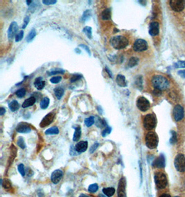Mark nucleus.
<instances>
[{
	"label": "nucleus",
	"mask_w": 185,
	"mask_h": 197,
	"mask_svg": "<svg viewBox=\"0 0 185 197\" xmlns=\"http://www.w3.org/2000/svg\"><path fill=\"white\" fill-rule=\"evenodd\" d=\"M64 73V70H55L54 71H51L49 73V75H57V74H63Z\"/></svg>",
	"instance_id": "8fccbe9b"
},
{
	"label": "nucleus",
	"mask_w": 185,
	"mask_h": 197,
	"mask_svg": "<svg viewBox=\"0 0 185 197\" xmlns=\"http://www.w3.org/2000/svg\"><path fill=\"white\" fill-rule=\"evenodd\" d=\"M160 32V24L157 22H152L150 24L149 27V34L151 36H156L159 34Z\"/></svg>",
	"instance_id": "dca6fc26"
},
{
	"label": "nucleus",
	"mask_w": 185,
	"mask_h": 197,
	"mask_svg": "<svg viewBox=\"0 0 185 197\" xmlns=\"http://www.w3.org/2000/svg\"><path fill=\"white\" fill-rule=\"evenodd\" d=\"M160 197H171V196L169 195H166V194H164V195H161Z\"/></svg>",
	"instance_id": "4d7b16f0"
},
{
	"label": "nucleus",
	"mask_w": 185,
	"mask_h": 197,
	"mask_svg": "<svg viewBox=\"0 0 185 197\" xmlns=\"http://www.w3.org/2000/svg\"><path fill=\"white\" fill-rule=\"evenodd\" d=\"M18 25H17L15 22H13L10 24V27L8 29V39L12 40L13 37H15L16 33L17 31H18Z\"/></svg>",
	"instance_id": "ddd939ff"
},
{
	"label": "nucleus",
	"mask_w": 185,
	"mask_h": 197,
	"mask_svg": "<svg viewBox=\"0 0 185 197\" xmlns=\"http://www.w3.org/2000/svg\"><path fill=\"white\" fill-rule=\"evenodd\" d=\"M152 166H153L155 167H157V168L164 167V166H165V159H164V156L160 155L159 157L155 159V161L153 162Z\"/></svg>",
	"instance_id": "a211bd4d"
},
{
	"label": "nucleus",
	"mask_w": 185,
	"mask_h": 197,
	"mask_svg": "<svg viewBox=\"0 0 185 197\" xmlns=\"http://www.w3.org/2000/svg\"><path fill=\"white\" fill-rule=\"evenodd\" d=\"M143 124L146 129H153L157 124V118L155 115L154 114H148L146 115L143 118Z\"/></svg>",
	"instance_id": "7ed1b4c3"
},
{
	"label": "nucleus",
	"mask_w": 185,
	"mask_h": 197,
	"mask_svg": "<svg viewBox=\"0 0 185 197\" xmlns=\"http://www.w3.org/2000/svg\"><path fill=\"white\" fill-rule=\"evenodd\" d=\"M75 51H76V52H77V53H78H78H81V51H80V50H79V49H78V48H76V49H75Z\"/></svg>",
	"instance_id": "052dcab7"
},
{
	"label": "nucleus",
	"mask_w": 185,
	"mask_h": 197,
	"mask_svg": "<svg viewBox=\"0 0 185 197\" xmlns=\"http://www.w3.org/2000/svg\"><path fill=\"white\" fill-rule=\"evenodd\" d=\"M142 76H138L135 81V84L137 87H141V89L142 88Z\"/></svg>",
	"instance_id": "37998d69"
},
{
	"label": "nucleus",
	"mask_w": 185,
	"mask_h": 197,
	"mask_svg": "<svg viewBox=\"0 0 185 197\" xmlns=\"http://www.w3.org/2000/svg\"><path fill=\"white\" fill-rule=\"evenodd\" d=\"M54 91L55 97H56L58 100L61 99V98L63 97V95H64V89L61 87H56L54 89Z\"/></svg>",
	"instance_id": "bb28decb"
},
{
	"label": "nucleus",
	"mask_w": 185,
	"mask_h": 197,
	"mask_svg": "<svg viewBox=\"0 0 185 197\" xmlns=\"http://www.w3.org/2000/svg\"><path fill=\"white\" fill-rule=\"evenodd\" d=\"M19 107H20L19 103L17 100L11 101V102L8 104V107H9L11 111L13 112H15L17 110H18Z\"/></svg>",
	"instance_id": "5701e85b"
},
{
	"label": "nucleus",
	"mask_w": 185,
	"mask_h": 197,
	"mask_svg": "<svg viewBox=\"0 0 185 197\" xmlns=\"http://www.w3.org/2000/svg\"><path fill=\"white\" fill-rule=\"evenodd\" d=\"M36 29H34V28H33L31 31L30 33H29V35L27 36V37H26V42H31L32 40H33L34 39V37H36Z\"/></svg>",
	"instance_id": "c756f323"
},
{
	"label": "nucleus",
	"mask_w": 185,
	"mask_h": 197,
	"mask_svg": "<svg viewBox=\"0 0 185 197\" xmlns=\"http://www.w3.org/2000/svg\"><path fill=\"white\" fill-rule=\"evenodd\" d=\"M105 71H106L108 72V74H109L110 78H112V73L110 72L109 69H108V67H105Z\"/></svg>",
	"instance_id": "6e6d98bb"
},
{
	"label": "nucleus",
	"mask_w": 185,
	"mask_h": 197,
	"mask_svg": "<svg viewBox=\"0 0 185 197\" xmlns=\"http://www.w3.org/2000/svg\"><path fill=\"white\" fill-rule=\"evenodd\" d=\"M32 2H33L32 1H26V4H27V5L29 6V5H30V4H31Z\"/></svg>",
	"instance_id": "bf43d9fd"
},
{
	"label": "nucleus",
	"mask_w": 185,
	"mask_h": 197,
	"mask_svg": "<svg viewBox=\"0 0 185 197\" xmlns=\"http://www.w3.org/2000/svg\"><path fill=\"white\" fill-rule=\"evenodd\" d=\"M146 145L149 149L156 148L158 145L157 135L153 132H149L146 136Z\"/></svg>",
	"instance_id": "20e7f679"
},
{
	"label": "nucleus",
	"mask_w": 185,
	"mask_h": 197,
	"mask_svg": "<svg viewBox=\"0 0 185 197\" xmlns=\"http://www.w3.org/2000/svg\"><path fill=\"white\" fill-rule=\"evenodd\" d=\"M98 189H99L98 185L96 183H95V184H92L90 185L89 187H88V191L91 193H95L98 190Z\"/></svg>",
	"instance_id": "f704fd0d"
},
{
	"label": "nucleus",
	"mask_w": 185,
	"mask_h": 197,
	"mask_svg": "<svg viewBox=\"0 0 185 197\" xmlns=\"http://www.w3.org/2000/svg\"><path fill=\"white\" fill-rule=\"evenodd\" d=\"M95 117L90 116L85 120V124H86V125L87 127H91L94 123H95Z\"/></svg>",
	"instance_id": "2f4dec72"
},
{
	"label": "nucleus",
	"mask_w": 185,
	"mask_h": 197,
	"mask_svg": "<svg viewBox=\"0 0 185 197\" xmlns=\"http://www.w3.org/2000/svg\"><path fill=\"white\" fill-rule=\"evenodd\" d=\"M81 136V128L80 126H78L75 129V132L73 137V140L74 142H77L79 140Z\"/></svg>",
	"instance_id": "b1692460"
},
{
	"label": "nucleus",
	"mask_w": 185,
	"mask_h": 197,
	"mask_svg": "<svg viewBox=\"0 0 185 197\" xmlns=\"http://www.w3.org/2000/svg\"><path fill=\"white\" fill-rule=\"evenodd\" d=\"M17 145L22 149H24L26 147V144L24 143V140L22 137H20L18 138V140H17Z\"/></svg>",
	"instance_id": "58836bf2"
},
{
	"label": "nucleus",
	"mask_w": 185,
	"mask_h": 197,
	"mask_svg": "<svg viewBox=\"0 0 185 197\" xmlns=\"http://www.w3.org/2000/svg\"><path fill=\"white\" fill-rule=\"evenodd\" d=\"M103 192H104V195L105 196H107L108 197H111L114 195V192H115V189H114V188H113V187L104 188Z\"/></svg>",
	"instance_id": "a878e982"
},
{
	"label": "nucleus",
	"mask_w": 185,
	"mask_h": 197,
	"mask_svg": "<svg viewBox=\"0 0 185 197\" xmlns=\"http://www.w3.org/2000/svg\"><path fill=\"white\" fill-rule=\"evenodd\" d=\"M101 19L103 20H108L111 19V9L110 8H106L103 10L101 13Z\"/></svg>",
	"instance_id": "4be33fe9"
},
{
	"label": "nucleus",
	"mask_w": 185,
	"mask_h": 197,
	"mask_svg": "<svg viewBox=\"0 0 185 197\" xmlns=\"http://www.w3.org/2000/svg\"><path fill=\"white\" fill-rule=\"evenodd\" d=\"M88 143L87 141H81L76 145L75 149L78 153H82L86 152L87 149Z\"/></svg>",
	"instance_id": "f3484780"
},
{
	"label": "nucleus",
	"mask_w": 185,
	"mask_h": 197,
	"mask_svg": "<svg viewBox=\"0 0 185 197\" xmlns=\"http://www.w3.org/2000/svg\"><path fill=\"white\" fill-rule=\"evenodd\" d=\"M36 102V99L34 96H31L30 98H29L28 99H26L24 103L22 104V107L23 108H26V107L33 106L35 103Z\"/></svg>",
	"instance_id": "412c9836"
},
{
	"label": "nucleus",
	"mask_w": 185,
	"mask_h": 197,
	"mask_svg": "<svg viewBox=\"0 0 185 197\" xmlns=\"http://www.w3.org/2000/svg\"><path fill=\"white\" fill-rule=\"evenodd\" d=\"M29 19H30V18H29V16L25 17V18L24 19V24H23L22 27V28H25L26 27V26L28 25L29 22Z\"/></svg>",
	"instance_id": "3c124183"
},
{
	"label": "nucleus",
	"mask_w": 185,
	"mask_h": 197,
	"mask_svg": "<svg viewBox=\"0 0 185 197\" xmlns=\"http://www.w3.org/2000/svg\"><path fill=\"white\" fill-rule=\"evenodd\" d=\"M62 80L61 76H54L50 79V82L53 84H58Z\"/></svg>",
	"instance_id": "a19ab883"
},
{
	"label": "nucleus",
	"mask_w": 185,
	"mask_h": 197,
	"mask_svg": "<svg viewBox=\"0 0 185 197\" xmlns=\"http://www.w3.org/2000/svg\"><path fill=\"white\" fill-rule=\"evenodd\" d=\"M34 85L35 86H36V88L38 89V90H42L45 86V81L43 80L42 78L38 77L36 80H35Z\"/></svg>",
	"instance_id": "6ab92c4d"
},
{
	"label": "nucleus",
	"mask_w": 185,
	"mask_h": 197,
	"mask_svg": "<svg viewBox=\"0 0 185 197\" xmlns=\"http://www.w3.org/2000/svg\"><path fill=\"white\" fill-rule=\"evenodd\" d=\"M151 83L155 89H158L160 91L165 90L169 86L168 79L161 75H155L152 77Z\"/></svg>",
	"instance_id": "f257e3e1"
},
{
	"label": "nucleus",
	"mask_w": 185,
	"mask_h": 197,
	"mask_svg": "<svg viewBox=\"0 0 185 197\" xmlns=\"http://www.w3.org/2000/svg\"><path fill=\"white\" fill-rule=\"evenodd\" d=\"M56 2V0H50V1H48V0H43L42 1L43 4L45 5H53L55 4Z\"/></svg>",
	"instance_id": "49530a36"
},
{
	"label": "nucleus",
	"mask_w": 185,
	"mask_h": 197,
	"mask_svg": "<svg viewBox=\"0 0 185 197\" xmlns=\"http://www.w3.org/2000/svg\"><path fill=\"white\" fill-rule=\"evenodd\" d=\"M49 98L47 97H45L43 98L42 100L40 101V107L42 108V109H45L48 107L49 106Z\"/></svg>",
	"instance_id": "c85d7f7f"
},
{
	"label": "nucleus",
	"mask_w": 185,
	"mask_h": 197,
	"mask_svg": "<svg viewBox=\"0 0 185 197\" xmlns=\"http://www.w3.org/2000/svg\"><path fill=\"white\" fill-rule=\"evenodd\" d=\"M148 48V44L146 41L142 39H138L134 43L133 49L137 52L144 51Z\"/></svg>",
	"instance_id": "6e6552de"
},
{
	"label": "nucleus",
	"mask_w": 185,
	"mask_h": 197,
	"mask_svg": "<svg viewBox=\"0 0 185 197\" xmlns=\"http://www.w3.org/2000/svg\"><path fill=\"white\" fill-rule=\"evenodd\" d=\"M99 146V144L98 143H95V144L93 145L90 147V152L91 153H92L94 152L95 151V150L97 149V147Z\"/></svg>",
	"instance_id": "de8ad7c7"
},
{
	"label": "nucleus",
	"mask_w": 185,
	"mask_h": 197,
	"mask_svg": "<svg viewBox=\"0 0 185 197\" xmlns=\"http://www.w3.org/2000/svg\"><path fill=\"white\" fill-rule=\"evenodd\" d=\"M173 117L176 121H180L184 118V109L180 105H176L173 109Z\"/></svg>",
	"instance_id": "9d476101"
},
{
	"label": "nucleus",
	"mask_w": 185,
	"mask_h": 197,
	"mask_svg": "<svg viewBox=\"0 0 185 197\" xmlns=\"http://www.w3.org/2000/svg\"><path fill=\"white\" fill-rule=\"evenodd\" d=\"M111 131H112L111 127L107 126L106 128H105V129L104 130V131H103V132H102V136H104V137H105L107 135L110 134Z\"/></svg>",
	"instance_id": "c03bdc74"
},
{
	"label": "nucleus",
	"mask_w": 185,
	"mask_h": 197,
	"mask_svg": "<svg viewBox=\"0 0 185 197\" xmlns=\"http://www.w3.org/2000/svg\"><path fill=\"white\" fill-rule=\"evenodd\" d=\"M6 113V109L4 108V107H1L0 108V115H3Z\"/></svg>",
	"instance_id": "5fc2aeb1"
},
{
	"label": "nucleus",
	"mask_w": 185,
	"mask_h": 197,
	"mask_svg": "<svg viewBox=\"0 0 185 197\" xmlns=\"http://www.w3.org/2000/svg\"><path fill=\"white\" fill-rule=\"evenodd\" d=\"M80 46H81V47H83L85 49V50H86L88 54H89L90 56L91 52H90V50L89 49V48H88V46H87L86 45H84V44H80Z\"/></svg>",
	"instance_id": "603ef678"
},
{
	"label": "nucleus",
	"mask_w": 185,
	"mask_h": 197,
	"mask_svg": "<svg viewBox=\"0 0 185 197\" xmlns=\"http://www.w3.org/2000/svg\"><path fill=\"white\" fill-rule=\"evenodd\" d=\"M138 63H139V59L135 57H132L128 60V67L133 68V67H134V66H137L138 65Z\"/></svg>",
	"instance_id": "393cba45"
},
{
	"label": "nucleus",
	"mask_w": 185,
	"mask_h": 197,
	"mask_svg": "<svg viewBox=\"0 0 185 197\" xmlns=\"http://www.w3.org/2000/svg\"><path fill=\"white\" fill-rule=\"evenodd\" d=\"M63 171L60 170H55L54 172L51 174V180L52 181L53 183L57 184L60 182L61 180V178H63Z\"/></svg>",
	"instance_id": "2eb2a0df"
},
{
	"label": "nucleus",
	"mask_w": 185,
	"mask_h": 197,
	"mask_svg": "<svg viewBox=\"0 0 185 197\" xmlns=\"http://www.w3.org/2000/svg\"><path fill=\"white\" fill-rule=\"evenodd\" d=\"M137 107L140 111L145 112L150 109L151 104H150V102L146 98L140 96L137 100Z\"/></svg>",
	"instance_id": "0eeeda50"
},
{
	"label": "nucleus",
	"mask_w": 185,
	"mask_h": 197,
	"mask_svg": "<svg viewBox=\"0 0 185 197\" xmlns=\"http://www.w3.org/2000/svg\"><path fill=\"white\" fill-rule=\"evenodd\" d=\"M169 3L172 9L176 12L182 11L185 7V1L184 0H171Z\"/></svg>",
	"instance_id": "1a4fd4ad"
},
{
	"label": "nucleus",
	"mask_w": 185,
	"mask_h": 197,
	"mask_svg": "<svg viewBox=\"0 0 185 197\" xmlns=\"http://www.w3.org/2000/svg\"><path fill=\"white\" fill-rule=\"evenodd\" d=\"M54 118L55 114L54 112L49 113L47 115H45V118L42 120V121H41V123L40 124V127L44 128V127H46L49 125L50 124H51L53 123V121L54 120Z\"/></svg>",
	"instance_id": "9b49d317"
},
{
	"label": "nucleus",
	"mask_w": 185,
	"mask_h": 197,
	"mask_svg": "<svg viewBox=\"0 0 185 197\" xmlns=\"http://www.w3.org/2000/svg\"><path fill=\"white\" fill-rule=\"evenodd\" d=\"M83 78V76L81 74H74L72 75V76L70 78V82H75L76 81L81 80Z\"/></svg>",
	"instance_id": "c9c22d12"
},
{
	"label": "nucleus",
	"mask_w": 185,
	"mask_h": 197,
	"mask_svg": "<svg viewBox=\"0 0 185 197\" xmlns=\"http://www.w3.org/2000/svg\"><path fill=\"white\" fill-rule=\"evenodd\" d=\"M83 33L86 35L88 38L92 39V30L90 27H86L83 28Z\"/></svg>",
	"instance_id": "7c9ffc66"
},
{
	"label": "nucleus",
	"mask_w": 185,
	"mask_h": 197,
	"mask_svg": "<svg viewBox=\"0 0 185 197\" xmlns=\"http://www.w3.org/2000/svg\"><path fill=\"white\" fill-rule=\"evenodd\" d=\"M172 137L171 138V143H175L177 141V136H176V133L175 132H172Z\"/></svg>",
	"instance_id": "09e8293b"
},
{
	"label": "nucleus",
	"mask_w": 185,
	"mask_h": 197,
	"mask_svg": "<svg viewBox=\"0 0 185 197\" xmlns=\"http://www.w3.org/2000/svg\"><path fill=\"white\" fill-rule=\"evenodd\" d=\"M175 167L178 172H185V156L183 154H178L176 156L174 161Z\"/></svg>",
	"instance_id": "423d86ee"
},
{
	"label": "nucleus",
	"mask_w": 185,
	"mask_h": 197,
	"mask_svg": "<svg viewBox=\"0 0 185 197\" xmlns=\"http://www.w3.org/2000/svg\"><path fill=\"white\" fill-rule=\"evenodd\" d=\"M175 68H185V61H178L174 64Z\"/></svg>",
	"instance_id": "79ce46f5"
},
{
	"label": "nucleus",
	"mask_w": 185,
	"mask_h": 197,
	"mask_svg": "<svg viewBox=\"0 0 185 197\" xmlns=\"http://www.w3.org/2000/svg\"><path fill=\"white\" fill-rule=\"evenodd\" d=\"M15 94L17 95V97H19L20 98H22V97H24V95H26V89L24 88L20 89L16 91Z\"/></svg>",
	"instance_id": "e433bc0d"
},
{
	"label": "nucleus",
	"mask_w": 185,
	"mask_h": 197,
	"mask_svg": "<svg viewBox=\"0 0 185 197\" xmlns=\"http://www.w3.org/2000/svg\"><path fill=\"white\" fill-rule=\"evenodd\" d=\"M79 197H90V196L87 195H84V194H82V195H81Z\"/></svg>",
	"instance_id": "13d9d810"
},
{
	"label": "nucleus",
	"mask_w": 185,
	"mask_h": 197,
	"mask_svg": "<svg viewBox=\"0 0 185 197\" xmlns=\"http://www.w3.org/2000/svg\"><path fill=\"white\" fill-rule=\"evenodd\" d=\"M18 170L20 173L21 174V175L22 176H24L25 175V170H24V167L23 164H20L18 166Z\"/></svg>",
	"instance_id": "a18cd8bd"
},
{
	"label": "nucleus",
	"mask_w": 185,
	"mask_h": 197,
	"mask_svg": "<svg viewBox=\"0 0 185 197\" xmlns=\"http://www.w3.org/2000/svg\"><path fill=\"white\" fill-rule=\"evenodd\" d=\"M16 131L22 134H27L31 131V129L29 124L26 123H20L16 127Z\"/></svg>",
	"instance_id": "4468645a"
},
{
	"label": "nucleus",
	"mask_w": 185,
	"mask_h": 197,
	"mask_svg": "<svg viewBox=\"0 0 185 197\" xmlns=\"http://www.w3.org/2000/svg\"><path fill=\"white\" fill-rule=\"evenodd\" d=\"M99 197H105V196H104L103 195H99Z\"/></svg>",
	"instance_id": "680f3d73"
},
{
	"label": "nucleus",
	"mask_w": 185,
	"mask_h": 197,
	"mask_svg": "<svg viewBox=\"0 0 185 197\" xmlns=\"http://www.w3.org/2000/svg\"><path fill=\"white\" fill-rule=\"evenodd\" d=\"M116 82L117 85L119 86H121V87H126V86H127V82L126 80V78L121 74H119L117 76Z\"/></svg>",
	"instance_id": "aec40b11"
},
{
	"label": "nucleus",
	"mask_w": 185,
	"mask_h": 197,
	"mask_svg": "<svg viewBox=\"0 0 185 197\" xmlns=\"http://www.w3.org/2000/svg\"><path fill=\"white\" fill-rule=\"evenodd\" d=\"M110 43L114 48L120 50V49L125 48L128 45V40L124 36H117L111 37Z\"/></svg>",
	"instance_id": "f03ea898"
},
{
	"label": "nucleus",
	"mask_w": 185,
	"mask_h": 197,
	"mask_svg": "<svg viewBox=\"0 0 185 197\" xmlns=\"http://www.w3.org/2000/svg\"><path fill=\"white\" fill-rule=\"evenodd\" d=\"M23 36H24V31H20L18 33H17L15 36V42H18L20 41H21L22 39L23 38Z\"/></svg>",
	"instance_id": "ea45409f"
},
{
	"label": "nucleus",
	"mask_w": 185,
	"mask_h": 197,
	"mask_svg": "<svg viewBox=\"0 0 185 197\" xmlns=\"http://www.w3.org/2000/svg\"><path fill=\"white\" fill-rule=\"evenodd\" d=\"M126 178L124 177H122L121 179H120L119 182L118 190H117L118 197H126Z\"/></svg>",
	"instance_id": "f8f14e48"
},
{
	"label": "nucleus",
	"mask_w": 185,
	"mask_h": 197,
	"mask_svg": "<svg viewBox=\"0 0 185 197\" xmlns=\"http://www.w3.org/2000/svg\"><path fill=\"white\" fill-rule=\"evenodd\" d=\"M1 184L5 189H9L10 187H11V185H12L11 181L8 179H4V181L1 180Z\"/></svg>",
	"instance_id": "473e14b6"
},
{
	"label": "nucleus",
	"mask_w": 185,
	"mask_h": 197,
	"mask_svg": "<svg viewBox=\"0 0 185 197\" xmlns=\"http://www.w3.org/2000/svg\"><path fill=\"white\" fill-rule=\"evenodd\" d=\"M59 134V129L57 127H52L51 128L48 129L45 132L46 135H53V134Z\"/></svg>",
	"instance_id": "cd10ccee"
},
{
	"label": "nucleus",
	"mask_w": 185,
	"mask_h": 197,
	"mask_svg": "<svg viewBox=\"0 0 185 197\" xmlns=\"http://www.w3.org/2000/svg\"><path fill=\"white\" fill-rule=\"evenodd\" d=\"M96 126L100 127V128H102V127L107 126L105 121L104 120L101 119V118H99V117H97V120H96Z\"/></svg>",
	"instance_id": "72a5a7b5"
},
{
	"label": "nucleus",
	"mask_w": 185,
	"mask_h": 197,
	"mask_svg": "<svg viewBox=\"0 0 185 197\" xmlns=\"http://www.w3.org/2000/svg\"><path fill=\"white\" fill-rule=\"evenodd\" d=\"M178 74L182 78H185V70H183V71H180L178 72Z\"/></svg>",
	"instance_id": "864d4df0"
},
{
	"label": "nucleus",
	"mask_w": 185,
	"mask_h": 197,
	"mask_svg": "<svg viewBox=\"0 0 185 197\" xmlns=\"http://www.w3.org/2000/svg\"><path fill=\"white\" fill-rule=\"evenodd\" d=\"M155 182L158 189H164L167 185V178L164 173L157 172L155 175Z\"/></svg>",
	"instance_id": "39448f33"
},
{
	"label": "nucleus",
	"mask_w": 185,
	"mask_h": 197,
	"mask_svg": "<svg viewBox=\"0 0 185 197\" xmlns=\"http://www.w3.org/2000/svg\"><path fill=\"white\" fill-rule=\"evenodd\" d=\"M90 17H91V10H87L83 13V17H82V20H83V22L86 21V20L89 19Z\"/></svg>",
	"instance_id": "4c0bfd02"
},
{
	"label": "nucleus",
	"mask_w": 185,
	"mask_h": 197,
	"mask_svg": "<svg viewBox=\"0 0 185 197\" xmlns=\"http://www.w3.org/2000/svg\"><path fill=\"white\" fill-rule=\"evenodd\" d=\"M175 197H179V196H175Z\"/></svg>",
	"instance_id": "e2e57ef3"
}]
</instances>
